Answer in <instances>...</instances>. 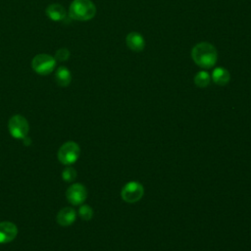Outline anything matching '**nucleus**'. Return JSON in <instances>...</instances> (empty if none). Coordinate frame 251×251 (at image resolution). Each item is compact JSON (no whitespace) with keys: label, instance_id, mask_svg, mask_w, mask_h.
I'll return each mask as SVG.
<instances>
[{"label":"nucleus","instance_id":"f257e3e1","mask_svg":"<svg viewBox=\"0 0 251 251\" xmlns=\"http://www.w3.org/2000/svg\"><path fill=\"white\" fill-rule=\"evenodd\" d=\"M191 58L197 66L203 69H210L215 66L218 60V52L213 44L200 42L192 48Z\"/></svg>","mask_w":251,"mask_h":251},{"label":"nucleus","instance_id":"f03ea898","mask_svg":"<svg viewBox=\"0 0 251 251\" xmlns=\"http://www.w3.org/2000/svg\"><path fill=\"white\" fill-rule=\"evenodd\" d=\"M95 14L96 7L91 0H74L69 8V16L75 21H89Z\"/></svg>","mask_w":251,"mask_h":251},{"label":"nucleus","instance_id":"7ed1b4c3","mask_svg":"<svg viewBox=\"0 0 251 251\" xmlns=\"http://www.w3.org/2000/svg\"><path fill=\"white\" fill-rule=\"evenodd\" d=\"M80 148L75 141H68L64 143L58 151V160L61 164L70 166L75 164L79 158Z\"/></svg>","mask_w":251,"mask_h":251},{"label":"nucleus","instance_id":"20e7f679","mask_svg":"<svg viewBox=\"0 0 251 251\" xmlns=\"http://www.w3.org/2000/svg\"><path fill=\"white\" fill-rule=\"evenodd\" d=\"M56 65V60L49 54H37L31 61V67L33 71L41 75H49L53 72Z\"/></svg>","mask_w":251,"mask_h":251},{"label":"nucleus","instance_id":"39448f33","mask_svg":"<svg viewBox=\"0 0 251 251\" xmlns=\"http://www.w3.org/2000/svg\"><path fill=\"white\" fill-rule=\"evenodd\" d=\"M8 129L14 138L25 139L29 131V125L25 117L15 115L9 120Z\"/></svg>","mask_w":251,"mask_h":251},{"label":"nucleus","instance_id":"423d86ee","mask_svg":"<svg viewBox=\"0 0 251 251\" xmlns=\"http://www.w3.org/2000/svg\"><path fill=\"white\" fill-rule=\"evenodd\" d=\"M144 194V187L138 181H128L126 182L121 191L122 199L126 203L138 202Z\"/></svg>","mask_w":251,"mask_h":251},{"label":"nucleus","instance_id":"0eeeda50","mask_svg":"<svg viewBox=\"0 0 251 251\" xmlns=\"http://www.w3.org/2000/svg\"><path fill=\"white\" fill-rule=\"evenodd\" d=\"M66 197L71 204L75 206L81 205L87 197V190L83 184L74 183L68 187Z\"/></svg>","mask_w":251,"mask_h":251},{"label":"nucleus","instance_id":"6e6552de","mask_svg":"<svg viewBox=\"0 0 251 251\" xmlns=\"http://www.w3.org/2000/svg\"><path fill=\"white\" fill-rule=\"evenodd\" d=\"M18 234V227L12 222L0 223V243H9L13 241Z\"/></svg>","mask_w":251,"mask_h":251},{"label":"nucleus","instance_id":"1a4fd4ad","mask_svg":"<svg viewBox=\"0 0 251 251\" xmlns=\"http://www.w3.org/2000/svg\"><path fill=\"white\" fill-rule=\"evenodd\" d=\"M126 46L134 51V52H140L144 49L145 47V40L144 37L136 32V31H131L126 35Z\"/></svg>","mask_w":251,"mask_h":251},{"label":"nucleus","instance_id":"9d476101","mask_svg":"<svg viewBox=\"0 0 251 251\" xmlns=\"http://www.w3.org/2000/svg\"><path fill=\"white\" fill-rule=\"evenodd\" d=\"M76 219L75 211L71 207H65L57 214V223L62 226H72Z\"/></svg>","mask_w":251,"mask_h":251},{"label":"nucleus","instance_id":"9b49d317","mask_svg":"<svg viewBox=\"0 0 251 251\" xmlns=\"http://www.w3.org/2000/svg\"><path fill=\"white\" fill-rule=\"evenodd\" d=\"M45 13H46V16L54 21V22H59V21H62L65 19L66 17V11L64 9V7L60 4H57V3H54V4H50L46 10H45Z\"/></svg>","mask_w":251,"mask_h":251},{"label":"nucleus","instance_id":"f8f14e48","mask_svg":"<svg viewBox=\"0 0 251 251\" xmlns=\"http://www.w3.org/2000/svg\"><path fill=\"white\" fill-rule=\"evenodd\" d=\"M211 78L213 79V81L216 84L224 86L228 83V81L230 79V74L226 69H225L223 67H217L213 70Z\"/></svg>","mask_w":251,"mask_h":251},{"label":"nucleus","instance_id":"ddd939ff","mask_svg":"<svg viewBox=\"0 0 251 251\" xmlns=\"http://www.w3.org/2000/svg\"><path fill=\"white\" fill-rule=\"evenodd\" d=\"M55 80L62 87L68 86L72 81V74L70 70L64 66L59 67L55 72Z\"/></svg>","mask_w":251,"mask_h":251},{"label":"nucleus","instance_id":"4468645a","mask_svg":"<svg viewBox=\"0 0 251 251\" xmlns=\"http://www.w3.org/2000/svg\"><path fill=\"white\" fill-rule=\"evenodd\" d=\"M211 79V75L208 72L200 71L194 76V83L198 87H206L210 84Z\"/></svg>","mask_w":251,"mask_h":251},{"label":"nucleus","instance_id":"2eb2a0df","mask_svg":"<svg viewBox=\"0 0 251 251\" xmlns=\"http://www.w3.org/2000/svg\"><path fill=\"white\" fill-rule=\"evenodd\" d=\"M78 216L83 221H89L93 217V210L89 205H81L78 209Z\"/></svg>","mask_w":251,"mask_h":251},{"label":"nucleus","instance_id":"dca6fc26","mask_svg":"<svg viewBox=\"0 0 251 251\" xmlns=\"http://www.w3.org/2000/svg\"><path fill=\"white\" fill-rule=\"evenodd\" d=\"M76 177V171L72 167H67L62 172V178L67 182H72Z\"/></svg>","mask_w":251,"mask_h":251},{"label":"nucleus","instance_id":"f3484780","mask_svg":"<svg viewBox=\"0 0 251 251\" xmlns=\"http://www.w3.org/2000/svg\"><path fill=\"white\" fill-rule=\"evenodd\" d=\"M55 60L59 62L67 61L70 58V51L67 48H60L55 53Z\"/></svg>","mask_w":251,"mask_h":251}]
</instances>
